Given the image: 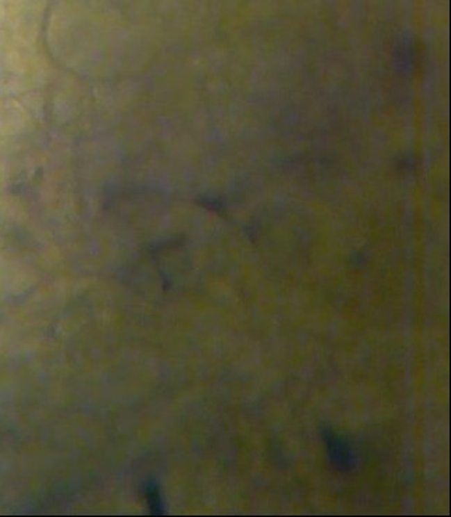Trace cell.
<instances>
[{
    "label": "cell",
    "instance_id": "obj_1",
    "mask_svg": "<svg viewBox=\"0 0 451 517\" xmlns=\"http://www.w3.org/2000/svg\"><path fill=\"white\" fill-rule=\"evenodd\" d=\"M322 438H324L327 456L334 470L339 473H350L356 468V452L352 444L343 436L334 432L332 429H324Z\"/></svg>",
    "mask_w": 451,
    "mask_h": 517
},
{
    "label": "cell",
    "instance_id": "obj_2",
    "mask_svg": "<svg viewBox=\"0 0 451 517\" xmlns=\"http://www.w3.org/2000/svg\"><path fill=\"white\" fill-rule=\"evenodd\" d=\"M148 499H149V506L152 507V513H162V500L161 495L158 492V488L155 485H151L148 488Z\"/></svg>",
    "mask_w": 451,
    "mask_h": 517
}]
</instances>
